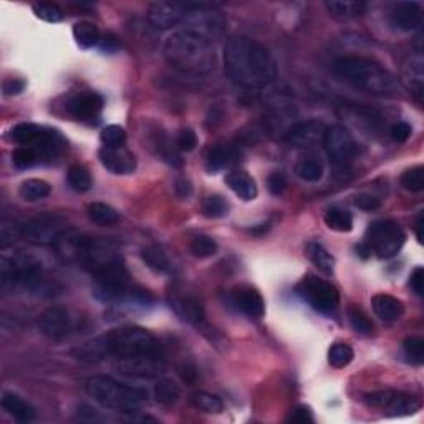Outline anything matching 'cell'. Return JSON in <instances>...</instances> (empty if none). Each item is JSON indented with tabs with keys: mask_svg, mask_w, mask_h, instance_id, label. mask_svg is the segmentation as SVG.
I'll list each match as a JSON object with an SVG mask.
<instances>
[{
	"mask_svg": "<svg viewBox=\"0 0 424 424\" xmlns=\"http://www.w3.org/2000/svg\"><path fill=\"white\" fill-rule=\"evenodd\" d=\"M297 293L312 308L320 313H331L338 306V291L326 280L318 279L317 275H306L297 285Z\"/></svg>",
	"mask_w": 424,
	"mask_h": 424,
	"instance_id": "cell-8",
	"label": "cell"
},
{
	"mask_svg": "<svg viewBox=\"0 0 424 424\" xmlns=\"http://www.w3.org/2000/svg\"><path fill=\"white\" fill-rule=\"evenodd\" d=\"M323 133H325V126L320 121L308 120L293 126L285 140L295 148H306V146H313L318 140H323Z\"/></svg>",
	"mask_w": 424,
	"mask_h": 424,
	"instance_id": "cell-22",
	"label": "cell"
},
{
	"mask_svg": "<svg viewBox=\"0 0 424 424\" xmlns=\"http://www.w3.org/2000/svg\"><path fill=\"white\" fill-rule=\"evenodd\" d=\"M33 12L39 19L45 20L48 24H58L63 20V10L57 3H48V2H40L33 3Z\"/></svg>",
	"mask_w": 424,
	"mask_h": 424,
	"instance_id": "cell-46",
	"label": "cell"
},
{
	"mask_svg": "<svg viewBox=\"0 0 424 424\" xmlns=\"http://www.w3.org/2000/svg\"><path fill=\"white\" fill-rule=\"evenodd\" d=\"M115 369L126 376L154 380L166 371V363L165 358H156V356H126L116 360Z\"/></svg>",
	"mask_w": 424,
	"mask_h": 424,
	"instance_id": "cell-15",
	"label": "cell"
},
{
	"mask_svg": "<svg viewBox=\"0 0 424 424\" xmlns=\"http://www.w3.org/2000/svg\"><path fill=\"white\" fill-rule=\"evenodd\" d=\"M405 241L406 234L403 232V229L396 222L376 221L369 224L365 243L380 259H391L401 250V247L405 246Z\"/></svg>",
	"mask_w": 424,
	"mask_h": 424,
	"instance_id": "cell-6",
	"label": "cell"
},
{
	"mask_svg": "<svg viewBox=\"0 0 424 424\" xmlns=\"http://www.w3.org/2000/svg\"><path fill=\"white\" fill-rule=\"evenodd\" d=\"M80 266L85 267L93 275H98L110 268L123 266V259H121L118 247L111 241L102 237H88Z\"/></svg>",
	"mask_w": 424,
	"mask_h": 424,
	"instance_id": "cell-7",
	"label": "cell"
},
{
	"mask_svg": "<svg viewBox=\"0 0 424 424\" xmlns=\"http://www.w3.org/2000/svg\"><path fill=\"white\" fill-rule=\"evenodd\" d=\"M174 191H176V194L181 197V199H186V197L191 196L192 186L187 179H178V181H176Z\"/></svg>",
	"mask_w": 424,
	"mask_h": 424,
	"instance_id": "cell-57",
	"label": "cell"
},
{
	"mask_svg": "<svg viewBox=\"0 0 424 424\" xmlns=\"http://www.w3.org/2000/svg\"><path fill=\"white\" fill-rule=\"evenodd\" d=\"M19 237H22V225L14 221H2V224H0V249L14 246Z\"/></svg>",
	"mask_w": 424,
	"mask_h": 424,
	"instance_id": "cell-43",
	"label": "cell"
},
{
	"mask_svg": "<svg viewBox=\"0 0 424 424\" xmlns=\"http://www.w3.org/2000/svg\"><path fill=\"white\" fill-rule=\"evenodd\" d=\"M267 186L268 191L274 196H282L285 189H287V179L282 173H272L267 179Z\"/></svg>",
	"mask_w": 424,
	"mask_h": 424,
	"instance_id": "cell-52",
	"label": "cell"
},
{
	"mask_svg": "<svg viewBox=\"0 0 424 424\" xmlns=\"http://www.w3.org/2000/svg\"><path fill=\"white\" fill-rule=\"evenodd\" d=\"M45 128L44 126L33 125V123H20L12 129L10 136L17 145L20 146H33L37 141L40 140L42 134H44Z\"/></svg>",
	"mask_w": 424,
	"mask_h": 424,
	"instance_id": "cell-31",
	"label": "cell"
},
{
	"mask_svg": "<svg viewBox=\"0 0 424 424\" xmlns=\"http://www.w3.org/2000/svg\"><path fill=\"white\" fill-rule=\"evenodd\" d=\"M2 408L7 411V414H10L15 421L19 423H30L37 418V411L28 401H25L24 398H20L19 394L6 391L2 393Z\"/></svg>",
	"mask_w": 424,
	"mask_h": 424,
	"instance_id": "cell-24",
	"label": "cell"
},
{
	"mask_svg": "<svg viewBox=\"0 0 424 424\" xmlns=\"http://www.w3.org/2000/svg\"><path fill=\"white\" fill-rule=\"evenodd\" d=\"M154 400L161 405H174L181 396V386L173 378H159L153 388Z\"/></svg>",
	"mask_w": 424,
	"mask_h": 424,
	"instance_id": "cell-29",
	"label": "cell"
},
{
	"mask_svg": "<svg viewBox=\"0 0 424 424\" xmlns=\"http://www.w3.org/2000/svg\"><path fill=\"white\" fill-rule=\"evenodd\" d=\"M73 356L80 362L98 363L107 356H156L165 358L159 340L141 326H121L108 333L88 340L73 350Z\"/></svg>",
	"mask_w": 424,
	"mask_h": 424,
	"instance_id": "cell-2",
	"label": "cell"
},
{
	"mask_svg": "<svg viewBox=\"0 0 424 424\" xmlns=\"http://www.w3.org/2000/svg\"><path fill=\"white\" fill-rule=\"evenodd\" d=\"M65 229V219L62 216L45 212L22 225V237L33 246H53Z\"/></svg>",
	"mask_w": 424,
	"mask_h": 424,
	"instance_id": "cell-10",
	"label": "cell"
},
{
	"mask_svg": "<svg viewBox=\"0 0 424 424\" xmlns=\"http://www.w3.org/2000/svg\"><path fill=\"white\" fill-rule=\"evenodd\" d=\"M66 179H68L70 187L77 192L90 191L91 184H93V181H91V176L90 173H88L86 167H83L80 165H75L70 167L68 173H66Z\"/></svg>",
	"mask_w": 424,
	"mask_h": 424,
	"instance_id": "cell-39",
	"label": "cell"
},
{
	"mask_svg": "<svg viewBox=\"0 0 424 424\" xmlns=\"http://www.w3.org/2000/svg\"><path fill=\"white\" fill-rule=\"evenodd\" d=\"M224 19L219 12L214 10L209 3H192L189 2V14L184 20V30L199 33L211 40V37L219 35L224 28Z\"/></svg>",
	"mask_w": 424,
	"mask_h": 424,
	"instance_id": "cell-14",
	"label": "cell"
},
{
	"mask_svg": "<svg viewBox=\"0 0 424 424\" xmlns=\"http://www.w3.org/2000/svg\"><path fill=\"white\" fill-rule=\"evenodd\" d=\"M306 254H308L310 260L318 270L323 272L325 275H331L335 270V259L320 242H308L306 246Z\"/></svg>",
	"mask_w": 424,
	"mask_h": 424,
	"instance_id": "cell-28",
	"label": "cell"
},
{
	"mask_svg": "<svg viewBox=\"0 0 424 424\" xmlns=\"http://www.w3.org/2000/svg\"><path fill=\"white\" fill-rule=\"evenodd\" d=\"M225 184H228L230 191L241 197L242 201H252L257 197V184H255L252 176L247 174L246 171H230V173L225 176Z\"/></svg>",
	"mask_w": 424,
	"mask_h": 424,
	"instance_id": "cell-26",
	"label": "cell"
},
{
	"mask_svg": "<svg viewBox=\"0 0 424 424\" xmlns=\"http://www.w3.org/2000/svg\"><path fill=\"white\" fill-rule=\"evenodd\" d=\"M409 285L413 288V292L416 293L418 297L424 295V270L423 267H416L413 270V274L409 277Z\"/></svg>",
	"mask_w": 424,
	"mask_h": 424,
	"instance_id": "cell-55",
	"label": "cell"
},
{
	"mask_svg": "<svg viewBox=\"0 0 424 424\" xmlns=\"http://www.w3.org/2000/svg\"><path fill=\"white\" fill-rule=\"evenodd\" d=\"M325 224L329 229L337 232H350L353 229V216L350 211L342 208H330L325 212Z\"/></svg>",
	"mask_w": 424,
	"mask_h": 424,
	"instance_id": "cell-34",
	"label": "cell"
},
{
	"mask_svg": "<svg viewBox=\"0 0 424 424\" xmlns=\"http://www.w3.org/2000/svg\"><path fill=\"white\" fill-rule=\"evenodd\" d=\"M403 350L409 362L421 365L424 362V340L419 337H408L403 342Z\"/></svg>",
	"mask_w": 424,
	"mask_h": 424,
	"instance_id": "cell-49",
	"label": "cell"
},
{
	"mask_svg": "<svg viewBox=\"0 0 424 424\" xmlns=\"http://www.w3.org/2000/svg\"><path fill=\"white\" fill-rule=\"evenodd\" d=\"M241 159V151L236 145H216L209 149L208 159L205 165L211 173H217V171L225 169V167L236 165Z\"/></svg>",
	"mask_w": 424,
	"mask_h": 424,
	"instance_id": "cell-23",
	"label": "cell"
},
{
	"mask_svg": "<svg viewBox=\"0 0 424 424\" xmlns=\"http://www.w3.org/2000/svg\"><path fill=\"white\" fill-rule=\"evenodd\" d=\"M356 252H358V254L362 255L363 259H367V257H369V255H371V250H369V247L365 242L360 243V246L356 247Z\"/></svg>",
	"mask_w": 424,
	"mask_h": 424,
	"instance_id": "cell-59",
	"label": "cell"
},
{
	"mask_svg": "<svg viewBox=\"0 0 424 424\" xmlns=\"http://www.w3.org/2000/svg\"><path fill=\"white\" fill-rule=\"evenodd\" d=\"M2 88H3V93H6L7 96L20 95L25 90V82H24V80H17V78L6 80Z\"/></svg>",
	"mask_w": 424,
	"mask_h": 424,
	"instance_id": "cell-56",
	"label": "cell"
},
{
	"mask_svg": "<svg viewBox=\"0 0 424 424\" xmlns=\"http://www.w3.org/2000/svg\"><path fill=\"white\" fill-rule=\"evenodd\" d=\"M353 348H351L348 343H335V345H331V348L329 350V362L333 368H345L348 365L351 363V360H353Z\"/></svg>",
	"mask_w": 424,
	"mask_h": 424,
	"instance_id": "cell-41",
	"label": "cell"
},
{
	"mask_svg": "<svg viewBox=\"0 0 424 424\" xmlns=\"http://www.w3.org/2000/svg\"><path fill=\"white\" fill-rule=\"evenodd\" d=\"M50 192H52L50 184L47 181H42V179H27L19 189L20 197L25 201H30V203L45 199V197L50 196Z\"/></svg>",
	"mask_w": 424,
	"mask_h": 424,
	"instance_id": "cell-37",
	"label": "cell"
},
{
	"mask_svg": "<svg viewBox=\"0 0 424 424\" xmlns=\"http://www.w3.org/2000/svg\"><path fill=\"white\" fill-rule=\"evenodd\" d=\"M12 159H14V165L19 167V169H27V167L37 165V163L40 161V156L32 146H20V148L14 151Z\"/></svg>",
	"mask_w": 424,
	"mask_h": 424,
	"instance_id": "cell-44",
	"label": "cell"
},
{
	"mask_svg": "<svg viewBox=\"0 0 424 424\" xmlns=\"http://www.w3.org/2000/svg\"><path fill=\"white\" fill-rule=\"evenodd\" d=\"M411 133H413V129H411V126L405 123V121H398V123H394L391 129H389V136L396 142H406L409 140Z\"/></svg>",
	"mask_w": 424,
	"mask_h": 424,
	"instance_id": "cell-51",
	"label": "cell"
},
{
	"mask_svg": "<svg viewBox=\"0 0 424 424\" xmlns=\"http://www.w3.org/2000/svg\"><path fill=\"white\" fill-rule=\"evenodd\" d=\"M165 57L176 70L191 75H208L216 66L211 40L189 30L176 32L166 40Z\"/></svg>",
	"mask_w": 424,
	"mask_h": 424,
	"instance_id": "cell-3",
	"label": "cell"
},
{
	"mask_svg": "<svg viewBox=\"0 0 424 424\" xmlns=\"http://www.w3.org/2000/svg\"><path fill=\"white\" fill-rule=\"evenodd\" d=\"M73 37L77 40L78 47L82 48H93L96 45H100V40H102L98 27L91 22L75 24Z\"/></svg>",
	"mask_w": 424,
	"mask_h": 424,
	"instance_id": "cell-30",
	"label": "cell"
},
{
	"mask_svg": "<svg viewBox=\"0 0 424 424\" xmlns=\"http://www.w3.org/2000/svg\"><path fill=\"white\" fill-rule=\"evenodd\" d=\"M141 259L142 262L148 266L151 270L158 272V274H167L171 270V262L167 259V255L156 246L145 247L141 250Z\"/></svg>",
	"mask_w": 424,
	"mask_h": 424,
	"instance_id": "cell-32",
	"label": "cell"
},
{
	"mask_svg": "<svg viewBox=\"0 0 424 424\" xmlns=\"http://www.w3.org/2000/svg\"><path fill=\"white\" fill-rule=\"evenodd\" d=\"M176 146L179 151H192L197 146V136L192 129L184 128L176 138Z\"/></svg>",
	"mask_w": 424,
	"mask_h": 424,
	"instance_id": "cell-50",
	"label": "cell"
},
{
	"mask_svg": "<svg viewBox=\"0 0 424 424\" xmlns=\"http://www.w3.org/2000/svg\"><path fill=\"white\" fill-rule=\"evenodd\" d=\"M169 304L176 310V313L183 318V320H186L191 323V325H194L196 329L199 330L204 337H208L209 340H211V342L212 340H216L217 337L216 330H214L212 326L208 323V320H205L204 306L196 295H192V293H186V295H184V293L174 292V293H171Z\"/></svg>",
	"mask_w": 424,
	"mask_h": 424,
	"instance_id": "cell-13",
	"label": "cell"
},
{
	"mask_svg": "<svg viewBox=\"0 0 424 424\" xmlns=\"http://www.w3.org/2000/svg\"><path fill=\"white\" fill-rule=\"evenodd\" d=\"M191 252L192 255H196V257L199 259L212 257L217 252V243L208 236H197L192 239L191 242Z\"/></svg>",
	"mask_w": 424,
	"mask_h": 424,
	"instance_id": "cell-48",
	"label": "cell"
},
{
	"mask_svg": "<svg viewBox=\"0 0 424 424\" xmlns=\"http://www.w3.org/2000/svg\"><path fill=\"white\" fill-rule=\"evenodd\" d=\"M423 228H424V217H423V212L418 216V221H416V237L419 243H423Z\"/></svg>",
	"mask_w": 424,
	"mask_h": 424,
	"instance_id": "cell-58",
	"label": "cell"
},
{
	"mask_svg": "<svg viewBox=\"0 0 424 424\" xmlns=\"http://www.w3.org/2000/svg\"><path fill=\"white\" fill-rule=\"evenodd\" d=\"M323 148L335 165L347 166L358 156V142L345 126L331 125L323 133Z\"/></svg>",
	"mask_w": 424,
	"mask_h": 424,
	"instance_id": "cell-9",
	"label": "cell"
},
{
	"mask_svg": "<svg viewBox=\"0 0 424 424\" xmlns=\"http://www.w3.org/2000/svg\"><path fill=\"white\" fill-rule=\"evenodd\" d=\"M88 236H83L78 230L65 229L53 243L57 257L65 264H80L83 249H85Z\"/></svg>",
	"mask_w": 424,
	"mask_h": 424,
	"instance_id": "cell-19",
	"label": "cell"
},
{
	"mask_svg": "<svg viewBox=\"0 0 424 424\" xmlns=\"http://www.w3.org/2000/svg\"><path fill=\"white\" fill-rule=\"evenodd\" d=\"M348 315V322H350L351 329H353L356 333L362 335H369L373 331V322L369 320V317L367 313L360 308L358 305H350L347 310Z\"/></svg>",
	"mask_w": 424,
	"mask_h": 424,
	"instance_id": "cell-40",
	"label": "cell"
},
{
	"mask_svg": "<svg viewBox=\"0 0 424 424\" xmlns=\"http://www.w3.org/2000/svg\"><path fill=\"white\" fill-rule=\"evenodd\" d=\"M203 212L209 219H221V217L228 216L229 204L224 197L221 196H209L203 204Z\"/></svg>",
	"mask_w": 424,
	"mask_h": 424,
	"instance_id": "cell-42",
	"label": "cell"
},
{
	"mask_svg": "<svg viewBox=\"0 0 424 424\" xmlns=\"http://www.w3.org/2000/svg\"><path fill=\"white\" fill-rule=\"evenodd\" d=\"M325 7L337 19H353V17L362 15L365 10L363 2H351V0H331L325 3Z\"/></svg>",
	"mask_w": 424,
	"mask_h": 424,
	"instance_id": "cell-36",
	"label": "cell"
},
{
	"mask_svg": "<svg viewBox=\"0 0 424 424\" xmlns=\"http://www.w3.org/2000/svg\"><path fill=\"white\" fill-rule=\"evenodd\" d=\"M389 24L396 30L414 32L423 25V8L416 2H398L389 12Z\"/></svg>",
	"mask_w": 424,
	"mask_h": 424,
	"instance_id": "cell-20",
	"label": "cell"
},
{
	"mask_svg": "<svg viewBox=\"0 0 424 424\" xmlns=\"http://www.w3.org/2000/svg\"><path fill=\"white\" fill-rule=\"evenodd\" d=\"M401 186L405 187L406 191L421 192L424 189V167L416 166L406 171V173L401 176Z\"/></svg>",
	"mask_w": 424,
	"mask_h": 424,
	"instance_id": "cell-45",
	"label": "cell"
},
{
	"mask_svg": "<svg viewBox=\"0 0 424 424\" xmlns=\"http://www.w3.org/2000/svg\"><path fill=\"white\" fill-rule=\"evenodd\" d=\"M423 57H409L408 62L405 63V68H403V82L406 83V86H408L414 95L419 96L423 93Z\"/></svg>",
	"mask_w": 424,
	"mask_h": 424,
	"instance_id": "cell-27",
	"label": "cell"
},
{
	"mask_svg": "<svg viewBox=\"0 0 424 424\" xmlns=\"http://www.w3.org/2000/svg\"><path fill=\"white\" fill-rule=\"evenodd\" d=\"M191 403L196 409L204 411V413L219 414L222 413V409H224V403H222L221 398L208 391L192 393Z\"/></svg>",
	"mask_w": 424,
	"mask_h": 424,
	"instance_id": "cell-38",
	"label": "cell"
},
{
	"mask_svg": "<svg viewBox=\"0 0 424 424\" xmlns=\"http://www.w3.org/2000/svg\"><path fill=\"white\" fill-rule=\"evenodd\" d=\"M295 173L304 181L317 183L323 178L325 167H323V163L318 158H304L297 163Z\"/></svg>",
	"mask_w": 424,
	"mask_h": 424,
	"instance_id": "cell-35",
	"label": "cell"
},
{
	"mask_svg": "<svg viewBox=\"0 0 424 424\" xmlns=\"http://www.w3.org/2000/svg\"><path fill=\"white\" fill-rule=\"evenodd\" d=\"M88 217L98 225H113L120 221V214L115 208L104 203H91L86 209Z\"/></svg>",
	"mask_w": 424,
	"mask_h": 424,
	"instance_id": "cell-33",
	"label": "cell"
},
{
	"mask_svg": "<svg viewBox=\"0 0 424 424\" xmlns=\"http://www.w3.org/2000/svg\"><path fill=\"white\" fill-rule=\"evenodd\" d=\"M365 403L368 406H373V408L386 411L389 416L414 414L421 408V403H419L418 398L403 391H394V389H383V391L365 394Z\"/></svg>",
	"mask_w": 424,
	"mask_h": 424,
	"instance_id": "cell-12",
	"label": "cell"
},
{
	"mask_svg": "<svg viewBox=\"0 0 424 424\" xmlns=\"http://www.w3.org/2000/svg\"><path fill=\"white\" fill-rule=\"evenodd\" d=\"M232 304L239 312L252 320H260L266 315V302L262 295L252 287H239L232 292Z\"/></svg>",
	"mask_w": 424,
	"mask_h": 424,
	"instance_id": "cell-21",
	"label": "cell"
},
{
	"mask_svg": "<svg viewBox=\"0 0 424 424\" xmlns=\"http://www.w3.org/2000/svg\"><path fill=\"white\" fill-rule=\"evenodd\" d=\"M78 325L77 315L71 312L70 308L55 305L44 310L40 313L37 326H39L40 333L50 340H63L73 333Z\"/></svg>",
	"mask_w": 424,
	"mask_h": 424,
	"instance_id": "cell-11",
	"label": "cell"
},
{
	"mask_svg": "<svg viewBox=\"0 0 424 424\" xmlns=\"http://www.w3.org/2000/svg\"><path fill=\"white\" fill-rule=\"evenodd\" d=\"M189 14V2H154L151 3L148 19L159 30H169L184 24Z\"/></svg>",
	"mask_w": 424,
	"mask_h": 424,
	"instance_id": "cell-17",
	"label": "cell"
},
{
	"mask_svg": "<svg viewBox=\"0 0 424 424\" xmlns=\"http://www.w3.org/2000/svg\"><path fill=\"white\" fill-rule=\"evenodd\" d=\"M224 68L234 83L250 90H264L277 77L275 62L267 48L243 35H234L225 42Z\"/></svg>",
	"mask_w": 424,
	"mask_h": 424,
	"instance_id": "cell-1",
	"label": "cell"
},
{
	"mask_svg": "<svg viewBox=\"0 0 424 424\" xmlns=\"http://www.w3.org/2000/svg\"><path fill=\"white\" fill-rule=\"evenodd\" d=\"M371 306L376 317L383 322L398 320L405 312L401 300H398L393 295H388V293H378V295L373 297Z\"/></svg>",
	"mask_w": 424,
	"mask_h": 424,
	"instance_id": "cell-25",
	"label": "cell"
},
{
	"mask_svg": "<svg viewBox=\"0 0 424 424\" xmlns=\"http://www.w3.org/2000/svg\"><path fill=\"white\" fill-rule=\"evenodd\" d=\"M288 423H299V424H305V423H313V414L312 409L308 408V406L300 405L297 406L295 409L292 411L291 416L287 418Z\"/></svg>",
	"mask_w": 424,
	"mask_h": 424,
	"instance_id": "cell-53",
	"label": "cell"
},
{
	"mask_svg": "<svg viewBox=\"0 0 424 424\" xmlns=\"http://www.w3.org/2000/svg\"><path fill=\"white\" fill-rule=\"evenodd\" d=\"M103 103L102 95L95 93V91H82V93L70 96L66 102V111L82 123L96 125L100 121Z\"/></svg>",
	"mask_w": 424,
	"mask_h": 424,
	"instance_id": "cell-16",
	"label": "cell"
},
{
	"mask_svg": "<svg viewBox=\"0 0 424 424\" xmlns=\"http://www.w3.org/2000/svg\"><path fill=\"white\" fill-rule=\"evenodd\" d=\"M355 205L358 209H362V211L371 212V211H376V209H380L381 203L378 197L371 196V194H360V196H356Z\"/></svg>",
	"mask_w": 424,
	"mask_h": 424,
	"instance_id": "cell-54",
	"label": "cell"
},
{
	"mask_svg": "<svg viewBox=\"0 0 424 424\" xmlns=\"http://www.w3.org/2000/svg\"><path fill=\"white\" fill-rule=\"evenodd\" d=\"M98 159L103 167H107L113 174H133L134 169H136V158H134L131 151L123 148V146H120V148L103 146L98 151Z\"/></svg>",
	"mask_w": 424,
	"mask_h": 424,
	"instance_id": "cell-18",
	"label": "cell"
},
{
	"mask_svg": "<svg viewBox=\"0 0 424 424\" xmlns=\"http://www.w3.org/2000/svg\"><path fill=\"white\" fill-rule=\"evenodd\" d=\"M86 393L103 408L123 414H134L148 401V391L140 386L126 385L115 378L96 375L86 380Z\"/></svg>",
	"mask_w": 424,
	"mask_h": 424,
	"instance_id": "cell-5",
	"label": "cell"
},
{
	"mask_svg": "<svg viewBox=\"0 0 424 424\" xmlns=\"http://www.w3.org/2000/svg\"><path fill=\"white\" fill-rule=\"evenodd\" d=\"M335 73L351 86L371 95L394 96L401 86L396 77L375 60L363 57H345L335 62Z\"/></svg>",
	"mask_w": 424,
	"mask_h": 424,
	"instance_id": "cell-4",
	"label": "cell"
},
{
	"mask_svg": "<svg viewBox=\"0 0 424 424\" xmlns=\"http://www.w3.org/2000/svg\"><path fill=\"white\" fill-rule=\"evenodd\" d=\"M100 140H102L107 148H120L126 141V131L118 125H110L103 128L102 134H100Z\"/></svg>",
	"mask_w": 424,
	"mask_h": 424,
	"instance_id": "cell-47",
	"label": "cell"
}]
</instances>
